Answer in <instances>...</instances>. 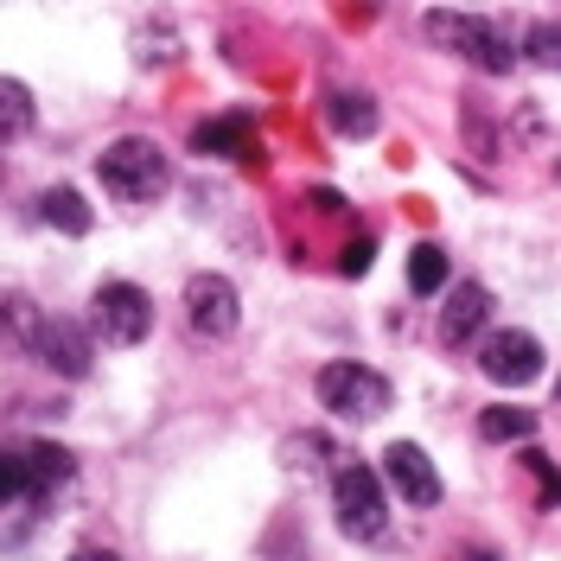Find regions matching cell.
<instances>
[{"label": "cell", "mask_w": 561, "mask_h": 561, "mask_svg": "<svg viewBox=\"0 0 561 561\" xmlns=\"http://www.w3.org/2000/svg\"><path fill=\"white\" fill-rule=\"evenodd\" d=\"M307 205H313V210H325V217H332V210H345V198H339V192H313Z\"/></svg>", "instance_id": "cb8c5ba5"}, {"label": "cell", "mask_w": 561, "mask_h": 561, "mask_svg": "<svg viewBox=\"0 0 561 561\" xmlns=\"http://www.w3.org/2000/svg\"><path fill=\"white\" fill-rule=\"evenodd\" d=\"M280 454H287V466H294V472H313L319 459H332V440H325V434H294Z\"/></svg>", "instance_id": "44dd1931"}, {"label": "cell", "mask_w": 561, "mask_h": 561, "mask_svg": "<svg viewBox=\"0 0 561 561\" xmlns=\"http://www.w3.org/2000/svg\"><path fill=\"white\" fill-rule=\"evenodd\" d=\"M383 485L402 497V504H415V511H434L440 504V472H434V459L421 454L415 440H396L383 454Z\"/></svg>", "instance_id": "ba28073f"}, {"label": "cell", "mask_w": 561, "mask_h": 561, "mask_svg": "<svg viewBox=\"0 0 561 561\" xmlns=\"http://www.w3.org/2000/svg\"><path fill=\"white\" fill-rule=\"evenodd\" d=\"M237 319H243V300H237V287H230L224 275H192L185 280V325H192L198 339H230Z\"/></svg>", "instance_id": "52a82bcc"}, {"label": "cell", "mask_w": 561, "mask_h": 561, "mask_svg": "<svg viewBox=\"0 0 561 561\" xmlns=\"http://www.w3.org/2000/svg\"><path fill=\"white\" fill-rule=\"evenodd\" d=\"M70 561H122V556H108V549H77Z\"/></svg>", "instance_id": "d4e9b609"}, {"label": "cell", "mask_w": 561, "mask_h": 561, "mask_svg": "<svg viewBox=\"0 0 561 561\" xmlns=\"http://www.w3.org/2000/svg\"><path fill=\"white\" fill-rule=\"evenodd\" d=\"M485 319H491V287L485 280H459L454 294H447V307H440V345L466 351L485 332Z\"/></svg>", "instance_id": "9c48e42d"}, {"label": "cell", "mask_w": 561, "mask_h": 561, "mask_svg": "<svg viewBox=\"0 0 561 561\" xmlns=\"http://www.w3.org/2000/svg\"><path fill=\"white\" fill-rule=\"evenodd\" d=\"M332 511H339V529H345L351 542H377L389 529V485L383 472H370V466H339L332 472Z\"/></svg>", "instance_id": "3957f363"}, {"label": "cell", "mask_w": 561, "mask_h": 561, "mask_svg": "<svg viewBox=\"0 0 561 561\" xmlns=\"http://www.w3.org/2000/svg\"><path fill=\"white\" fill-rule=\"evenodd\" d=\"M33 90L20 83V77H0V140H20V135H33Z\"/></svg>", "instance_id": "2e32d148"}, {"label": "cell", "mask_w": 561, "mask_h": 561, "mask_svg": "<svg viewBox=\"0 0 561 561\" xmlns=\"http://www.w3.org/2000/svg\"><path fill=\"white\" fill-rule=\"evenodd\" d=\"M524 58L536 70H561V20H536L524 33Z\"/></svg>", "instance_id": "ac0fdd59"}, {"label": "cell", "mask_w": 561, "mask_h": 561, "mask_svg": "<svg viewBox=\"0 0 561 561\" xmlns=\"http://www.w3.org/2000/svg\"><path fill=\"white\" fill-rule=\"evenodd\" d=\"M13 497H26V466H20V454H0V504H13Z\"/></svg>", "instance_id": "7402d4cb"}, {"label": "cell", "mask_w": 561, "mask_h": 561, "mask_svg": "<svg viewBox=\"0 0 561 561\" xmlns=\"http://www.w3.org/2000/svg\"><path fill=\"white\" fill-rule=\"evenodd\" d=\"M524 472L536 479V491H542L536 504H542V511H556V504H561V472H556V459L542 454V447H524Z\"/></svg>", "instance_id": "ffe728a7"}, {"label": "cell", "mask_w": 561, "mask_h": 561, "mask_svg": "<svg viewBox=\"0 0 561 561\" xmlns=\"http://www.w3.org/2000/svg\"><path fill=\"white\" fill-rule=\"evenodd\" d=\"M529 434H536V409L497 402V409L479 415V440H491V447H511V440H529Z\"/></svg>", "instance_id": "9a60e30c"}, {"label": "cell", "mask_w": 561, "mask_h": 561, "mask_svg": "<svg viewBox=\"0 0 561 561\" xmlns=\"http://www.w3.org/2000/svg\"><path fill=\"white\" fill-rule=\"evenodd\" d=\"M33 357H45L58 377H90V332L77 325V319H45L38 325V339H33Z\"/></svg>", "instance_id": "30bf717a"}, {"label": "cell", "mask_w": 561, "mask_h": 561, "mask_svg": "<svg viewBox=\"0 0 561 561\" xmlns=\"http://www.w3.org/2000/svg\"><path fill=\"white\" fill-rule=\"evenodd\" d=\"M20 466H26V497H45V491L70 485V472H77V459H70L65 447H51V440L20 447Z\"/></svg>", "instance_id": "7c38bea8"}, {"label": "cell", "mask_w": 561, "mask_h": 561, "mask_svg": "<svg viewBox=\"0 0 561 561\" xmlns=\"http://www.w3.org/2000/svg\"><path fill=\"white\" fill-rule=\"evenodd\" d=\"M479 370H485L497 389H529L542 377V339L536 332H491L485 345H479Z\"/></svg>", "instance_id": "8992f818"}, {"label": "cell", "mask_w": 561, "mask_h": 561, "mask_svg": "<svg viewBox=\"0 0 561 561\" xmlns=\"http://www.w3.org/2000/svg\"><path fill=\"white\" fill-rule=\"evenodd\" d=\"M421 38L434 45V51H454V58H466L472 70H485V77H504V70H517V45L497 33L491 20H479V13H454V7H434V13H421Z\"/></svg>", "instance_id": "6da1fadb"}, {"label": "cell", "mask_w": 561, "mask_h": 561, "mask_svg": "<svg viewBox=\"0 0 561 561\" xmlns=\"http://www.w3.org/2000/svg\"><path fill=\"white\" fill-rule=\"evenodd\" d=\"M370 255H377V243H370V237H357V243L339 255V275H370Z\"/></svg>", "instance_id": "603a6c76"}, {"label": "cell", "mask_w": 561, "mask_h": 561, "mask_svg": "<svg viewBox=\"0 0 561 561\" xmlns=\"http://www.w3.org/2000/svg\"><path fill=\"white\" fill-rule=\"evenodd\" d=\"M96 179H103L122 205H153V198H167L173 167H167V153H160L147 135H122V140H108L103 147Z\"/></svg>", "instance_id": "7a4b0ae2"}, {"label": "cell", "mask_w": 561, "mask_h": 561, "mask_svg": "<svg viewBox=\"0 0 561 561\" xmlns=\"http://www.w3.org/2000/svg\"><path fill=\"white\" fill-rule=\"evenodd\" d=\"M90 325H96L103 345H115V351L140 345V339L153 332V300H147V287H135V280H103L96 300H90Z\"/></svg>", "instance_id": "5b68a950"}, {"label": "cell", "mask_w": 561, "mask_h": 561, "mask_svg": "<svg viewBox=\"0 0 561 561\" xmlns=\"http://www.w3.org/2000/svg\"><path fill=\"white\" fill-rule=\"evenodd\" d=\"M192 153H217V160L255 153V115H249V108H230V115L198 122V128H192Z\"/></svg>", "instance_id": "8fae6325"}, {"label": "cell", "mask_w": 561, "mask_h": 561, "mask_svg": "<svg viewBox=\"0 0 561 561\" xmlns=\"http://www.w3.org/2000/svg\"><path fill=\"white\" fill-rule=\"evenodd\" d=\"M0 325L33 351V339H38V325H45V319H38V307L26 300V294H0Z\"/></svg>", "instance_id": "d6986e66"}, {"label": "cell", "mask_w": 561, "mask_h": 561, "mask_svg": "<svg viewBox=\"0 0 561 561\" xmlns=\"http://www.w3.org/2000/svg\"><path fill=\"white\" fill-rule=\"evenodd\" d=\"M325 122H332V135H345V140H370L383 115H377V103L364 90H332L325 96Z\"/></svg>", "instance_id": "4fadbf2b"}, {"label": "cell", "mask_w": 561, "mask_h": 561, "mask_svg": "<svg viewBox=\"0 0 561 561\" xmlns=\"http://www.w3.org/2000/svg\"><path fill=\"white\" fill-rule=\"evenodd\" d=\"M556 409H561V377H556Z\"/></svg>", "instance_id": "484cf974"}, {"label": "cell", "mask_w": 561, "mask_h": 561, "mask_svg": "<svg viewBox=\"0 0 561 561\" xmlns=\"http://www.w3.org/2000/svg\"><path fill=\"white\" fill-rule=\"evenodd\" d=\"M409 287H415V294H440V287H447V249L440 243L409 249Z\"/></svg>", "instance_id": "e0dca14e"}, {"label": "cell", "mask_w": 561, "mask_h": 561, "mask_svg": "<svg viewBox=\"0 0 561 561\" xmlns=\"http://www.w3.org/2000/svg\"><path fill=\"white\" fill-rule=\"evenodd\" d=\"M38 217H45L51 230H65V237H90V205H83L77 185H51V192L38 198Z\"/></svg>", "instance_id": "5bb4252c"}, {"label": "cell", "mask_w": 561, "mask_h": 561, "mask_svg": "<svg viewBox=\"0 0 561 561\" xmlns=\"http://www.w3.org/2000/svg\"><path fill=\"white\" fill-rule=\"evenodd\" d=\"M313 389H319V402H325L339 421H377V415H389V402H396V389H389L383 370H370V364H351V357L325 364Z\"/></svg>", "instance_id": "277c9868"}]
</instances>
